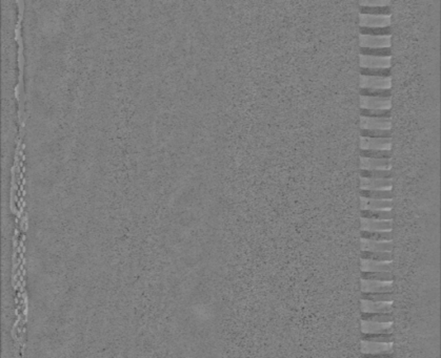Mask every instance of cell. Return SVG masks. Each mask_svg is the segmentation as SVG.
Listing matches in <instances>:
<instances>
[{"instance_id":"6da1fadb","label":"cell","mask_w":441,"mask_h":358,"mask_svg":"<svg viewBox=\"0 0 441 358\" xmlns=\"http://www.w3.org/2000/svg\"><path fill=\"white\" fill-rule=\"evenodd\" d=\"M360 27H388L391 26V16H377L359 14Z\"/></svg>"},{"instance_id":"7a4b0ae2","label":"cell","mask_w":441,"mask_h":358,"mask_svg":"<svg viewBox=\"0 0 441 358\" xmlns=\"http://www.w3.org/2000/svg\"><path fill=\"white\" fill-rule=\"evenodd\" d=\"M359 86L360 88H391L392 80L389 78L381 77H370V76H361L359 78Z\"/></svg>"},{"instance_id":"3957f363","label":"cell","mask_w":441,"mask_h":358,"mask_svg":"<svg viewBox=\"0 0 441 358\" xmlns=\"http://www.w3.org/2000/svg\"><path fill=\"white\" fill-rule=\"evenodd\" d=\"M391 98H376L360 96V108L365 109H391Z\"/></svg>"},{"instance_id":"277c9868","label":"cell","mask_w":441,"mask_h":358,"mask_svg":"<svg viewBox=\"0 0 441 358\" xmlns=\"http://www.w3.org/2000/svg\"><path fill=\"white\" fill-rule=\"evenodd\" d=\"M360 68L364 69H390L391 57H373L359 56Z\"/></svg>"},{"instance_id":"5b68a950","label":"cell","mask_w":441,"mask_h":358,"mask_svg":"<svg viewBox=\"0 0 441 358\" xmlns=\"http://www.w3.org/2000/svg\"><path fill=\"white\" fill-rule=\"evenodd\" d=\"M361 150L370 151H391L392 138L391 139H372L360 137Z\"/></svg>"},{"instance_id":"8992f818","label":"cell","mask_w":441,"mask_h":358,"mask_svg":"<svg viewBox=\"0 0 441 358\" xmlns=\"http://www.w3.org/2000/svg\"><path fill=\"white\" fill-rule=\"evenodd\" d=\"M360 47L379 48V47H391V36H366L359 35Z\"/></svg>"},{"instance_id":"52a82bcc","label":"cell","mask_w":441,"mask_h":358,"mask_svg":"<svg viewBox=\"0 0 441 358\" xmlns=\"http://www.w3.org/2000/svg\"><path fill=\"white\" fill-rule=\"evenodd\" d=\"M360 129L391 130V118L360 117Z\"/></svg>"},{"instance_id":"ba28073f","label":"cell","mask_w":441,"mask_h":358,"mask_svg":"<svg viewBox=\"0 0 441 358\" xmlns=\"http://www.w3.org/2000/svg\"><path fill=\"white\" fill-rule=\"evenodd\" d=\"M392 178H364L360 177V189L367 190H390Z\"/></svg>"},{"instance_id":"9c48e42d","label":"cell","mask_w":441,"mask_h":358,"mask_svg":"<svg viewBox=\"0 0 441 358\" xmlns=\"http://www.w3.org/2000/svg\"><path fill=\"white\" fill-rule=\"evenodd\" d=\"M361 331L366 334H391L393 333V324L392 322L361 321Z\"/></svg>"},{"instance_id":"30bf717a","label":"cell","mask_w":441,"mask_h":358,"mask_svg":"<svg viewBox=\"0 0 441 358\" xmlns=\"http://www.w3.org/2000/svg\"><path fill=\"white\" fill-rule=\"evenodd\" d=\"M362 231H392L393 221H375L361 219Z\"/></svg>"},{"instance_id":"8fae6325","label":"cell","mask_w":441,"mask_h":358,"mask_svg":"<svg viewBox=\"0 0 441 358\" xmlns=\"http://www.w3.org/2000/svg\"><path fill=\"white\" fill-rule=\"evenodd\" d=\"M361 292H365V293L393 292V284L392 282L361 281Z\"/></svg>"},{"instance_id":"7c38bea8","label":"cell","mask_w":441,"mask_h":358,"mask_svg":"<svg viewBox=\"0 0 441 358\" xmlns=\"http://www.w3.org/2000/svg\"><path fill=\"white\" fill-rule=\"evenodd\" d=\"M361 353H365V354L394 353V346L393 344H380V343H370V341H361Z\"/></svg>"},{"instance_id":"4fadbf2b","label":"cell","mask_w":441,"mask_h":358,"mask_svg":"<svg viewBox=\"0 0 441 358\" xmlns=\"http://www.w3.org/2000/svg\"><path fill=\"white\" fill-rule=\"evenodd\" d=\"M360 169L365 170H391L390 160L360 158Z\"/></svg>"},{"instance_id":"5bb4252c","label":"cell","mask_w":441,"mask_h":358,"mask_svg":"<svg viewBox=\"0 0 441 358\" xmlns=\"http://www.w3.org/2000/svg\"><path fill=\"white\" fill-rule=\"evenodd\" d=\"M393 303H373L361 301V312L366 313H391Z\"/></svg>"},{"instance_id":"9a60e30c","label":"cell","mask_w":441,"mask_h":358,"mask_svg":"<svg viewBox=\"0 0 441 358\" xmlns=\"http://www.w3.org/2000/svg\"><path fill=\"white\" fill-rule=\"evenodd\" d=\"M360 246H361V251L392 252L393 243L392 242H373V241L361 240Z\"/></svg>"},{"instance_id":"2e32d148","label":"cell","mask_w":441,"mask_h":358,"mask_svg":"<svg viewBox=\"0 0 441 358\" xmlns=\"http://www.w3.org/2000/svg\"><path fill=\"white\" fill-rule=\"evenodd\" d=\"M361 210H392L393 200H370L360 198Z\"/></svg>"},{"instance_id":"e0dca14e","label":"cell","mask_w":441,"mask_h":358,"mask_svg":"<svg viewBox=\"0 0 441 358\" xmlns=\"http://www.w3.org/2000/svg\"><path fill=\"white\" fill-rule=\"evenodd\" d=\"M361 219L375 221H392V210H360Z\"/></svg>"},{"instance_id":"ac0fdd59","label":"cell","mask_w":441,"mask_h":358,"mask_svg":"<svg viewBox=\"0 0 441 358\" xmlns=\"http://www.w3.org/2000/svg\"><path fill=\"white\" fill-rule=\"evenodd\" d=\"M391 263L372 262L361 259V271L365 272H391Z\"/></svg>"},{"instance_id":"d6986e66","label":"cell","mask_w":441,"mask_h":358,"mask_svg":"<svg viewBox=\"0 0 441 358\" xmlns=\"http://www.w3.org/2000/svg\"><path fill=\"white\" fill-rule=\"evenodd\" d=\"M360 198L370 200H393V191L390 190H367L360 189Z\"/></svg>"},{"instance_id":"ffe728a7","label":"cell","mask_w":441,"mask_h":358,"mask_svg":"<svg viewBox=\"0 0 441 358\" xmlns=\"http://www.w3.org/2000/svg\"><path fill=\"white\" fill-rule=\"evenodd\" d=\"M361 301H368L373 303H393L394 294L393 292H382V293L361 292Z\"/></svg>"},{"instance_id":"44dd1931","label":"cell","mask_w":441,"mask_h":358,"mask_svg":"<svg viewBox=\"0 0 441 358\" xmlns=\"http://www.w3.org/2000/svg\"><path fill=\"white\" fill-rule=\"evenodd\" d=\"M361 240L373 242H392V231H360Z\"/></svg>"},{"instance_id":"7402d4cb","label":"cell","mask_w":441,"mask_h":358,"mask_svg":"<svg viewBox=\"0 0 441 358\" xmlns=\"http://www.w3.org/2000/svg\"><path fill=\"white\" fill-rule=\"evenodd\" d=\"M392 272H365L361 271V281L393 282Z\"/></svg>"},{"instance_id":"603a6c76","label":"cell","mask_w":441,"mask_h":358,"mask_svg":"<svg viewBox=\"0 0 441 358\" xmlns=\"http://www.w3.org/2000/svg\"><path fill=\"white\" fill-rule=\"evenodd\" d=\"M361 259L372 260V262H388L391 263L393 256L391 252H372V251H361Z\"/></svg>"},{"instance_id":"cb8c5ba5","label":"cell","mask_w":441,"mask_h":358,"mask_svg":"<svg viewBox=\"0 0 441 358\" xmlns=\"http://www.w3.org/2000/svg\"><path fill=\"white\" fill-rule=\"evenodd\" d=\"M361 321L370 322H393V313H366L361 312Z\"/></svg>"},{"instance_id":"d4e9b609","label":"cell","mask_w":441,"mask_h":358,"mask_svg":"<svg viewBox=\"0 0 441 358\" xmlns=\"http://www.w3.org/2000/svg\"><path fill=\"white\" fill-rule=\"evenodd\" d=\"M361 341H370V343L380 344H393L394 335L391 334H366L361 333Z\"/></svg>"},{"instance_id":"484cf974","label":"cell","mask_w":441,"mask_h":358,"mask_svg":"<svg viewBox=\"0 0 441 358\" xmlns=\"http://www.w3.org/2000/svg\"><path fill=\"white\" fill-rule=\"evenodd\" d=\"M359 54L362 56H373V57H391L392 48L391 47H379V48H370V47H360Z\"/></svg>"},{"instance_id":"4316f807","label":"cell","mask_w":441,"mask_h":358,"mask_svg":"<svg viewBox=\"0 0 441 358\" xmlns=\"http://www.w3.org/2000/svg\"><path fill=\"white\" fill-rule=\"evenodd\" d=\"M359 14H366V15H377V16H391L392 14V8L391 6L385 7H364L359 6Z\"/></svg>"},{"instance_id":"83f0119b","label":"cell","mask_w":441,"mask_h":358,"mask_svg":"<svg viewBox=\"0 0 441 358\" xmlns=\"http://www.w3.org/2000/svg\"><path fill=\"white\" fill-rule=\"evenodd\" d=\"M360 35L366 36H391L392 29L391 26L388 27H360Z\"/></svg>"},{"instance_id":"f1b7e54d","label":"cell","mask_w":441,"mask_h":358,"mask_svg":"<svg viewBox=\"0 0 441 358\" xmlns=\"http://www.w3.org/2000/svg\"><path fill=\"white\" fill-rule=\"evenodd\" d=\"M359 96L362 97H376V98H391L392 90L391 88H360Z\"/></svg>"},{"instance_id":"f546056e","label":"cell","mask_w":441,"mask_h":358,"mask_svg":"<svg viewBox=\"0 0 441 358\" xmlns=\"http://www.w3.org/2000/svg\"><path fill=\"white\" fill-rule=\"evenodd\" d=\"M360 158L367 159H378V160H390L392 153L391 151H370L360 150Z\"/></svg>"},{"instance_id":"4dcf8cb0","label":"cell","mask_w":441,"mask_h":358,"mask_svg":"<svg viewBox=\"0 0 441 358\" xmlns=\"http://www.w3.org/2000/svg\"><path fill=\"white\" fill-rule=\"evenodd\" d=\"M361 138H372V139H391V130H370V129H360Z\"/></svg>"},{"instance_id":"1f68e13d","label":"cell","mask_w":441,"mask_h":358,"mask_svg":"<svg viewBox=\"0 0 441 358\" xmlns=\"http://www.w3.org/2000/svg\"><path fill=\"white\" fill-rule=\"evenodd\" d=\"M360 117L391 118V109H365L360 108Z\"/></svg>"},{"instance_id":"d6a6232c","label":"cell","mask_w":441,"mask_h":358,"mask_svg":"<svg viewBox=\"0 0 441 358\" xmlns=\"http://www.w3.org/2000/svg\"><path fill=\"white\" fill-rule=\"evenodd\" d=\"M360 177L364 178H392L391 170H365L360 169Z\"/></svg>"},{"instance_id":"836d02e7","label":"cell","mask_w":441,"mask_h":358,"mask_svg":"<svg viewBox=\"0 0 441 358\" xmlns=\"http://www.w3.org/2000/svg\"><path fill=\"white\" fill-rule=\"evenodd\" d=\"M361 76H370V77H381L389 78L391 77V68L390 69H364L360 68Z\"/></svg>"},{"instance_id":"e575fe53","label":"cell","mask_w":441,"mask_h":358,"mask_svg":"<svg viewBox=\"0 0 441 358\" xmlns=\"http://www.w3.org/2000/svg\"><path fill=\"white\" fill-rule=\"evenodd\" d=\"M359 6H364V7H385V6H391V3L388 2V0H361L359 3Z\"/></svg>"},{"instance_id":"d590c367","label":"cell","mask_w":441,"mask_h":358,"mask_svg":"<svg viewBox=\"0 0 441 358\" xmlns=\"http://www.w3.org/2000/svg\"><path fill=\"white\" fill-rule=\"evenodd\" d=\"M361 358H394V353H382V354L361 353Z\"/></svg>"}]
</instances>
